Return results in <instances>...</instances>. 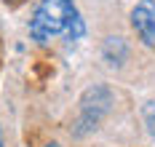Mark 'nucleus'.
I'll use <instances>...</instances> for the list:
<instances>
[{
  "label": "nucleus",
  "mask_w": 155,
  "mask_h": 147,
  "mask_svg": "<svg viewBox=\"0 0 155 147\" xmlns=\"http://www.w3.org/2000/svg\"><path fill=\"white\" fill-rule=\"evenodd\" d=\"M64 35L67 40H80L86 35V24L72 0H40L30 19V38L46 46L54 38Z\"/></svg>",
  "instance_id": "nucleus-1"
},
{
  "label": "nucleus",
  "mask_w": 155,
  "mask_h": 147,
  "mask_svg": "<svg viewBox=\"0 0 155 147\" xmlns=\"http://www.w3.org/2000/svg\"><path fill=\"white\" fill-rule=\"evenodd\" d=\"M0 147H3V134H0Z\"/></svg>",
  "instance_id": "nucleus-8"
},
{
  "label": "nucleus",
  "mask_w": 155,
  "mask_h": 147,
  "mask_svg": "<svg viewBox=\"0 0 155 147\" xmlns=\"http://www.w3.org/2000/svg\"><path fill=\"white\" fill-rule=\"evenodd\" d=\"M3 3H5V5H11V8H16V5H21L24 0H3Z\"/></svg>",
  "instance_id": "nucleus-6"
},
{
  "label": "nucleus",
  "mask_w": 155,
  "mask_h": 147,
  "mask_svg": "<svg viewBox=\"0 0 155 147\" xmlns=\"http://www.w3.org/2000/svg\"><path fill=\"white\" fill-rule=\"evenodd\" d=\"M142 115H144V126L150 131V136H155V102H147L144 110H142Z\"/></svg>",
  "instance_id": "nucleus-5"
},
{
  "label": "nucleus",
  "mask_w": 155,
  "mask_h": 147,
  "mask_svg": "<svg viewBox=\"0 0 155 147\" xmlns=\"http://www.w3.org/2000/svg\"><path fill=\"white\" fill-rule=\"evenodd\" d=\"M46 147H62V145H56V142H51V145H46Z\"/></svg>",
  "instance_id": "nucleus-7"
},
{
  "label": "nucleus",
  "mask_w": 155,
  "mask_h": 147,
  "mask_svg": "<svg viewBox=\"0 0 155 147\" xmlns=\"http://www.w3.org/2000/svg\"><path fill=\"white\" fill-rule=\"evenodd\" d=\"M110 104H112V94L107 86H91L83 96H80V118L75 123V136H83L99 126V120L107 115Z\"/></svg>",
  "instance_id": "nucleus-2"
},
{
  "label": "nucleus",
  "mask_w": 155,
  "mask_h": 147,
  "mask_svg": "<svg viewBox=\"0 0 155 147\" xmlns=\"http://www.w3.org/2000/svg\"><path fill=\"white\" fill-rule=\"evenodd\" d=\"M104 59H107L110 64H123L126 59V43L120 40V38H107L104 40Z\"/></svg>",
  "instance_id": "nucleus-4"
},
{
  "label": "nucleus",
  "mask_w": 155,
  "mask_h": 147,
  "mask_svg": "<svg viewBox=\"0 0 155 147\" xmlns=\"http://www.w3.org/2000/svg\"><path fill=\"white\" fill-rule=\"evenodd\" d=\"M131 24L144 40V46L155 48V0H139L131 11Z\"/></svg>",
  "instance_id": "nucleus-3"
}]
</instances>
